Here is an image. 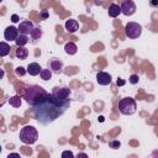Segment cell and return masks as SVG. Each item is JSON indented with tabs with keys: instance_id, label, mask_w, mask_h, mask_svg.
Returning <instances> with one entry per match:
<instances>
[{
	"instance_id": "cell-1",
	"label": "cell",
	"mask_w": 158,
	"mask_h": 158,
	"mask_svg": "<svg viewBox=\"0 0 158 158\" xmlns=\"http://www.w3.org/2000/svg\"><path fill=\"white\" fill-rule=\"evenodd\" d=\"M69 104H70V100L59 101L54 99L52 95H48V99L43 104L33 106V115L38 122L48 123V122H52L54 118H57L59 115H62L67 110Z\"/></svg>"
},
{
	"instance_id": "cell-2",
	"label": "cell",
	"mask_w": 158,
	"mask_h": 158,
	"mask_svg": "<svg viewBox=\"0 0 158 158\" xmlns=\"http://www.w3.org/2000/svg\"><path fill=\"white\" fill-rule=\"evenodd\" d=\"M48 93L40 85H30L25 88L23 91V99L31 105V106H37L43 104L48 99Z\"/></svg>"
},
{
	"instance_id": "cell-3",
	"label": "cell",
	"mask_w": 158,
	"mask_h": 158,
	"mask_svg": "<svg viewBox=\"0 0 158 158\" xmlns=\"http://www.w3.org/2000/svg\"><path fill=\"white\" fill-rule=\"evenodd\" d=\"M38 132L33 126H25L20 131V141L25 144H32L37 141Z\"/></svg>"
},
{
	"instance_id": "cell-4",
	"label": "cell",
	"mask_w": 158,
	"mask_h": 158,
	"mask_svg": "<svg viewBox=\"0 0 158 158\" xmlns=\"http://www.w3.org/2000/svg\"><path fill=\"white\" fill-rule=\"evenodd\" d=\"M136 109H137V105L135 99L132 98H123L118 102V110L122 115H132L136 112Z\"/></svg>"
},
{
	"instance_id": "cell-5",
	"label": "cell",
	"mask_w": 158,
	"mask_h": 158,
	"mask_svg": "<svg viewBox=\"0 0 158 158\" xmlns=\"http://www.w3.org/2000/svg\"><path fill=\"white\" fill-rule=\"evenodd\" d=\"M142 33V26L137 22H128L125 27V35L128 37V38H138Z\"/></svg>"
},
{
	"instance_id": "cell-6",
	"label": "cell",
	"mask_w": 158,
	"mask_h": 158,
	"mask_svg": "<svg viewBox=\"0 0 158 158\" xmlns=\"http://www.w3.org/2000/svg\"><path fill=\"white\" fill-rule=\"evenodd\" d=\"M69 94H70V91H69L68 88H58V86L57 88H53V90L51 93V95L54 99L59 100V101H67V100H69Z\"/></svg>"
},
{
	"instance_id": "cell-7",
	"label": "cell",
	"mask_w": 158,
	"mask_h": 158,
	"mask_svg": "<svg viewBox=\"0 0 158 158\" xmlns=\"http://www.w3.org/2000/svg\"><path fill=\"white\" fill-rule=\"evenodd\" d=\"M121 12L126 16H131L136 12V5L133 2V0H126L122 2L121 5Z\"/></svg>"
},
{
	"instance_id": "cell-8",
	"label": "cell",
	"mask_w": 158,
	"mask_h": 158,
	"mask_svg": "<svg viewBox=\"0 0 158 158\" xmlns=\"http://www.w3.org/2000/svg\"><path fill=\"white\" fill-rule=\"evenodd\" d=\"M19 35H20L19 28H16L15 26H9L4 32V37L6 41H16Z\"/></svg>"
},
{
	"instance_id": "cell-9",
	"label": "cell",
	"mask_w": 158,
	"mask_h": 158,
	"mask_svg": "<svg viewBox=\"0 0 158 158\" xmlns=\"http://www.w3.org/2000/svg\"><path fill=\"white\" fill-rule=\"evenodd\" d=\"M33 23L28 20H25L22 22H20L19 25V32L22 35H31V32L33 31Z\"/></svg>"
},
{
	"instance_id": "cell-10",
	"label": "cell",
	"mask_w": 158,
	"mask_h": 158,
	"mask_svg": "<svg viewBox=\"0 0 158 158\" xmlns=\"http://www.w3.org/2000/svg\"><path fill=\"white\" fill-rule=\"evenodd\" d=\"M96 81L100 85H109L111 83V75L105 72H99L96 74Z\"/></svg>"
},
{
	"instance_id": "cell-11",
	"label": "cell",
	"mask_w": 158,
	"mask_h": 158,
	"mask_svg": "<svg viewBox=\"0 0 158 158\" xmlns=\"http://www.w3.org/2000/svg\"><path fill=\"white\" fill-rule=\"evenodd\" d=\"M27 73L30 74V75H32V77H36V75H38L40 73H41V70H42V68L40 67V64L38 63H36V62H33V63H30L28 65H27Z\"/></svg>"
},
{
	"instance_id": "cell-12",
	"label": "cell",
	"mask_w": 158,
	"mask_h": 158,
	"mask_svg": "<svg viewBox=\"0 0 158 158\" xmlns=\"http://www.w3.org/2000/svg\"><path fill=\"white\" fill-rule=\"evenodd\" d=\"M78 28H79V23H78L77 20L69 19V20L65 21V30H67L69 33H74Z\"/></svg>"
},
{
	"instance_id": "cell-13",
	"label": "cell",
	"mask_w": 158,
	"mask_h": 158,
	"mask_svg": "<svg viewBox=\"0 0 158 158\" xmlns=\"http://www.w3.org/2000/svg\"><path fill=\"white\" fill-rule=\"evenodd\" d=\"M15 54H16V57H17L19 59L23 60V59L27 58V56H28V51H27V48H25L23 46H17V49H16Z\"/></svg>"
},
{
	"instance_id": "cell-14",
	"label": "cell",
	"mask_w": 158,
	"mask_h": 158,
	"mask_svg": "<svg viewBox=\"0 0 158 158\" xmlns=\"http://www.w3.org/2000/svg\"><path fill=\"white\" fill-rule=\"evenodd\" d=\"M49 68L53 70V72H62V69H63V63H62V60H59V59H52L51 62H49Z\"/></svg>"
},
{
	"instance_id": "cell-15",
	"label": "cell",
	"mask_w": 158,
	"mask_h": 158,
	"mask_svg": "<svg viewBox=\"0 0 158 158\" xmlns=\"http://www.w3.org/2000/svg\"><path fill=\"white\" fill-rule=\"evenodd\" d=\"M121 14V6L117 4H111L109 7V16L110 17H117Z\"/></svg>"
},
{
	"instance_id": "cell-16",
	"label": "cell",
	"mask_w": 158,
	"mask_h": 158,
	"mask_svg": "<svg viewBox=\"0 0 158 158\" xmlns=\"http://www.w3.org/2000/svg\"><path fill=\"white\" fill-rule=\"evenodd\" d=\"M64 49H65V53H67V54L73 56V54L77 53V49H78V48H77V44H75V43H73V42H68V43H65Z\"/></svg>"
},
{
	"instance_id": "cell-17",
	"label": "cell",
	"mask_w": 158,
	"mask_h": 158,
	"mask_svg": "<svg viewBox=\"0 0 158 158\" xmlns=\"http://www.w3.org/2000/svg\"><path fill=\"white\" fill-rule=\"evenodd\" d=\"M10 53V44H7L6 42H1L0 43V56L1 57H6Z\"/></svg>"
},
{
	"instance_id": "cell-18",
	"label": "cell",
	"mask_w": 158,
	"mask_h": 158,
	"mask_svg": "<svg viewBox=\"0 0 158 158\" xmlns=\"http://www.w3.org/2000/svg\"><path fill=\"white\" fill-rule=\"evenodd\" d=\"M9 104L12 106V107H20L21 106V98L19 95H15V96H11L9 99Z\"/></svg>"
},
{
	"instance_id": "cell-19",
	"label": "cell",
	"mask_w": 158,
	"mask_h": 158,
	"mask_svg": "<svg viewBox=\"0 0 158 158\" xmlns=\"http://www.w3.org/2000/svg\"><path fill=\"white\" fill-rule=\"evenodd\" d=\"M27 42H28L27 35H22V33H20L19 37L16 38V41H15V43H16L17 46H25Z\"/></svg>"
},
{
	"instance_id": "cell-20",
	"label": "cell",
	"mask_w": 158,
	"mask_h": 158,
	"mask_svg": "<svg viewBox=\"0 0 158 158\" xmlns=\"http://www.w3.org/2000/svg\"><path fill=\"white\" fill-rule=\"evenodd\" d=\"M40 75H41V79H43V80H49V79L52 78V72H51L49 69H42L41 73H40Z\"/></svg>"
},
{
	"instance_id": "cell-21",
	"label": "cell",
	"mask_w": 158,
	"mask_h": 158,
	"mask_svg": "<svg viewBox=\"0 0 158 158\" xmlns=\"http://www.w3.org/2000/svg\"><path fill=\"white\" fill-rule=\"evenodd\" d=\"M31 36H32V40H33V41H37V40H40V37L42 36V30H41L40 27H36V28H33V31L31 32Z\"/></svg>"
},
{
	"instance_id": "cell-22",
	"label": "cell",
	"mask_w": 158,
	"mask_h": 158,
	"mask_svg": "<svg viewBox=\"0 0 158 158\" xmlns=\"http://www.w3.org/2000/svg\"><path fill=\"white\" fill-rule=\"evenodd\" d=\"M15 73H16V75L22 77V75H25V73H27V70H25V68H22V67H17L15 69Z\"/></svg>"
},
{
	"instance_id": "cell-23",
	"label": "cell",
	"mask_w": 158,
	"mask_h": 158,
	"mask_svg": "<svg viewBox=\"0 0 158 158\" xmlns=\"http://www.w3.org/2000/svg\"><path fill=\"white\" fill-rule=\"evenodd\" d=\"M138 79H139V78H138V75H137V74H132V75L130 77V79H128V80H130V83H131V84H137V83H138Z\"/></svg>"
},
{
	"instance_id": "cell-24",
	"label": "cell",
	"mask_w": 158,
	"mask_h": 158,
	"mask_svg": "<svg viewBox=\"0 0 158 158\" xmlns=\"http://www.w3.org/2000/svg\"><path fill=\"white\" fill-rule=\"evenodd\" d=\"M120 146H121L120 141H111V142H110V147H111V148H114V149L118 148Z\"/></svg>"
},
{
	"instance_id": "cell-25",
	"label": "cell",
	"mask_w": 158,
	"mask_h": 158,
	"mask_svg": "<svg viewBox=\"0 0 158 158\" xmlns=\"http://www.w3.org/2000/svg\"><path fill=\"white\" fill-rule=\"evenodd\" d=\"M65 157H70V158H73L74 154H73L70 151H64V152L62 153V158H65Z\"/></svg>"
},
{
	"instance_id": "cell-26",
	"label": "cell",
	"mask_w": 158,
	"mask_h": 158,
	"mask_svg": "<svg viewBox=\"0 0 158 158\" xmlns=\"http://www.w3.org/2000/svg\"><path fill=\"white\" fill-rule=\"evenodd\" d=\"M11 21H12V22H17V21H19V16H17V15H12V16H11Z\"/></svg>"
},
{
	"instance_id": "cell-27",
	"label": "cell",
	"mask_w": 158,
	"mask_h": 158,
	"mask_svg": "<svg viewBox=\"0 0 158 158\" xmlns=\"http://www.w3.org/2000/svg\"><path fill=\"white\" fill-rule=\"evenodd\" d=\"M116 84H117V85H123V84H125V80H122V79H118V80L116 81Z\"/></svg>"
},
{
	"instance_id": "cell-28",
	"label": "cell",
	"mask_w": 158,
	"mask_h": 158,
	"mask_svg": "<svg viewBox=\"0 0 158 158\" xmlns=\"http://www.w3.org/2000/svg\"><path fill=\"white\" fill-rule=\"evenodd\" d=\"M151 5L152 6H157L158 5V0H151Z\"/></svg>"
},
{
	"instance_id": "cell-29",
	"label": "cell",
	"mask_w": 158,
	"mask_h": 158,
	"mask_svg": "<svg viewBox=\"0 0 158 158\" xmlns=\"http://www.w3.org/2000/svg\"><path fill=\"white\" fill-rule=\"evenodd\" d=\"M42 17H43V19H46V17H47V11H46V10H43V11H42Z\"/></svg>"
},
{
	"instance_id": "cell-30",
	"label": "cell",
	"mask_w": 158,
	"mask_h": 158,
	"mask_svg": "<svg viewBox=\"0 0 158 158\" xmlns=\"http://www.w3.org/2000/svg\"><path fill=\"white\" fill-rule=\"evenodd\" d=\"M10 157H20V154H17V153H11V154H9V158Z\"/></svg>"
},
{
	"instance_id": "cell-31",
	"label": "cell",
	"mask_w": 158,
	"mask_h": 158,
	"mask_svg": "<svg viewBox=\"0 0 158 158\" xmlns=\"http://www.w3.org/2000/svg\"><path fill=\"white\" fill-rule=\"evenodd\" d=\"M94 2H95V5H101L102 4V0H95Z\"/></svg>"
},
{
	"instance_id": "cell-32",
	"label": "cell",
	"mask_w": 158,
	"mask_h": 158,
	"mask_svg": "<svg viewBox=\"0 0 158 158\" xmlns=\"http://www.w3.org/2000/svg\"><path fill=\"white\" fill-rule=\"evenodd\" d=\"M78 157H86V154L85 153H80V154H78Z\"/></svg>"
}]
</instances>
